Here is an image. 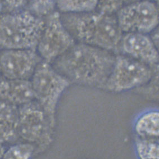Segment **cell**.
<instances>
[{"mask_svg": "<svg viewBox=\"0 0 159 159\" xmlns=\"http://www.w3.org/2000/svg\"><path fill=\"white\" fill-rule=\"evenodd\" d=\"M115 57L111 52L76 42L52 65L71 84L103 89Z\"/></svg>", "mask_w": 159, "mask_h": 159, "instance_id": "6da1fadb", "label": "cell"}, {"mask_svg": "<svg viewBox=\"0 0 159 159\" xmlns=\"http://www.w3.org/2000/svg\"><path fill=\"white\" fill-rule=\"evenodd\" d=\"M62 23L77 43L88 44L118 54L123 32L115 15L97 11L61 14Z\"/></svg>", "mask_w": 159, "mask_h": 159, "instance_id": "7a4b0ae2", "label": "cell"}, {"mask_svg": "<svg viewBox=\"0 0 159 159\" xmlns=\"http://www.w3.org/2000/svg\"><path fill=\"white\" fill-rule=\"evenodd\" d=\"M44 18L27 9L0 16V47L5 50H36L44 27Z\"/></svg>", "mask_w": 159, "mask_h": 159, "instance_id": "3957f363", "label": "cell"}, {"mask_svg": "<svg viewBox=\"0 0 159 159\" xmlns=\"http://www.w3.org/2000/svg\"><path fill=\"white\" fill-rule=\"evenodd\" d=\"M34 100L56 126V115L60 98L70 82L50 63L42 61L30 79Z\"/></svg>", "mask_w": 159, "mask_h": 159, "instance_id": "277c9868", "label": "cell"}, {"mask_svg": "<svg viewBox=\"0 0 159 159\" xmlns=\"http://www.w3.org/2000/svg\"><path fill=\"white\" fill-rule=\"evenodd\" d=\"M55 128L35 100L19 107V139L33 145L35 153L43 151L50 146Z\"/></svg>", "mask_w": 159, "mask_h": 159, "instance_id": "5b68a950", "label": "cell"}, {"mask_svg": "<svg viewBox=\"0 0 159 159\" xmlns=\"http://www.w3.org/2000/svg\"><path fill=\"white\" fill-rule=\"evenodd\" d=\"M157 70L159 66L151 67L124 55L116 54L103 90L113 93L133 91L148 82Z\"/></svg>", "mask_w": 159, "mask_h": 159, "instance_id": "8992f818", "label": "cell"}, {"mask_svg": "<svg viewBox=\"0 0 159 159\" xmlns=\"http://www.w3.org/2000/svg\"><path fill=\"white\" fill-rule=\"evenodd\" d=\"M44 20V27L36 51L42 61L52 64L76 42L64 25L59 11L52 12Z\"/></svg>", "mask_w": 159, "mask_h": 159, "instance_id": "52a82bcc", "label": "cell"}, {"mask_svg": "<svg viewBox=\"0 0 159 159\" xmlns=\"http://www.w3.org/2000/svg\"><path fill=\"white\" fill-rule=\"evenodd\" d=\"M115 16L123 33L148 34L158 28L159 9L155 1H144L125 4Z\"/></svg>", "mask_w": 159, "mask_h": 159, "instance_id": "ba28073f", "label": "cell"}, {"mask_svg": "<svg viewBox=\"0 0 159 159\" xmlns=\"http://www.w3.org/2000/svg\"><path fill=\"white\" fill-rule=\"evenodd\" d=\"M42 61L36 50H5L0 53L2 76L10 80H30Z\"/></svg>", "mask_w": 159, "mask_h": 159, "instance_id": "9c48e42d", "label": "cell"}, {"mask_svg": "<svg viewBox=\"0 0 159 159\" xmlns=\"http://www.w3.org/2000/svg\"><path fill=\"white\" fill-rule=\"evenodd\" d=\"M119 53L143 62L151 67L159 66L158 47L153 43L148 34L123 33L119 46Z\"/></svg>", "mask_w": 159, "mask_h": 159, "instance_id": "30bf717a", "label": "cell"}, {"mask_svg": "<svg viewBox=\"0 0 159 159\" xmlns=\"http://www.w3.org/2000/svg\"><path fill=\"white\" fill-rule=\"evenodd\" d=\"M34 100L30 80L0 79V101L20 107Z\"/></svg>", "mask_w": 159, "mask_h": 159, "instance_id": "8fae6325", "label": "cell"}, {"mask_svg": "<svg viewBox=\"0 0 159 159\" xmlns=\"http://www.w3.org/2000/svg\"><path fill=\"white\" fill-rule=\"evenodd\" d=\"M19 107L7 101H0V141L14 143L18 136Z\"/></svg>", "mask_w": 159, "mask_h": 159, "instance_id": "7c38bea8", "label": "cell"}, {"mask_svg": "<svg viewBox=\"0 0 159 159\" xmlns=\"http://www.w3.org/2000/svg\"><path fill=\"white\" fill-rule=\"evenodd\" d=\"M136 136L144 139H159V113L152 109L139 115L134 124Z\"/></svg>", "mask_w": 159, "mask_h": 159, "instance_id": "4fadbf2b", "label": "cell"}, {"mask_svg": "<svg viewBox=\"0 0 159 159\" xmlns=\"http://www.w3.org/2000/svg\"><path fill=\"white\" fill-rule=\"evenodd\" d=\"M98 0H57L56 9L61 14H80L96 10Z\"/></svg>", "mask_w": 159, "mask_h": 159, "instance_id": "5bb4252c", "label": "cell"}, {"mask_svg": "<svg viewBox=\"0 0 159 159\" xmlns=\"http://www.w3.org/2000/svg\"><path fill=\"white\" fill-rule=\"evenodd\" d=\"M134 146L139 159H159V139L135 137Z\"/></svg>", "mask_w": 159, "mask_h": 159, "instance_id": "9a60e30c", "label": "cell"}, {"mask_svg": "<svg viewBox=\"0 0 159 159\" xmlns=\"http://www.w3.org/2000/svg\"><path fill=\"white\" fill-rule=\"evenodd\" d=\"M34 154L35 148L33 145L21 142L6 148L1 159H31Z\"/></svg>", "mask_w": 159, "mask_h": 159, "instance_id": "2e32d148", "label": "cell"}, {"mask_svg": "<svg viewBox=\"0 0 159 159\" xmlns=\"http://www.w3.org/2000/svg\"><path fill=\"white\" fill-rule=\"evenodd\" d=\"M150 101L159 100V70L153 73L150 80L133 91Z\"/></svg>", "mask_w": 159, "mask_h": 159, "instance_id": "e0dca14e", "label": "cell"}, {"mask_svg": "<svg viewBox=\"0 0 159 159\" xmlns=\"http://www.w3.org/2000/svg\"><path fill=\"white\" fill-rule=\"evenodd\" d=\"M57 0H27L28 10L44 18L55 11Z\"/></svg>", "mask_w": 159, "mask_h": 159, "instance_id": "ac0fdd59", "label": "cell"}, {"mask_svg": "<svg viewBox=\"0 0 159 159\" xmlns=\"http://www.w3.org/2000/svg\"><path fill=\"white\" fill-rule=\"evenodd\" d=\"M124 5V0H98L96 11L105 14L115 15Z\"/></svg>", "mask_w": 159, "mask_h": 159, "instance_id": "d6986e66", "label": "cell"}, {"mask_svg": "<svg viewBox=\"0 0 159 159\" xmlns=\"http://www.w3.org/2000/svg\"><path fill=\"white\" fill-rule=\"evenodd\" d=\"M3 10L6 12L18 11L26 9L27 0H2Z\"/></svg>", "mask_w": 159, "mask_h": 159, "instance_id": "ffe728a7", "label": "cell"}, {"mask_svg": "<svg viewBox=\"0 0 159 159\" xmlns=\"http://www.w3.org/2000/svg\"><path fill=\"white\" fill-rule=\"evenodd\" d=\"M152 41L153 42V43L155 44L156 47L159 48V30L158 28L153 30L152 32L148 34Z\"/></svg>", "mask_w": 159, "mask_h": 159, "instance_id": "44dd1931", "label": "cell"}, {"mask_svg": "<svg viewBox=\"0 0 159 159\" xmlns=\"http://www.w3.org/2000/svg\"><path fill=\"white\" fill-rule=\"evenodd\" d=\"M5 150L6 148L5 147V143L0 141V159H1Z\"/></svg>", "mask_w": 159, "mask_h": 159, "instance_id": "7402d4cb", "label": "cell"}, {"mask_svg": "<svg viewBox=\"0 0 159 159\" xmlns=\"http://www.w3.org/2000/svg\"><path fill=\"white\" fill-rule=\"evenodd\" d=\"M156 1V0H124V3L125 4L128 3H134L137 2H140V1Z\"/></svg>", "mask_w": 159, "mask_h": 159, "instance_id": "603a6c76", "label": "cell"}, {"mask_svg": "<svg viewBox=\"0 0 159 159\" xmlns=\"http://www.w3.org/2000/svg\"><path fill=\"white\" fill-rule=\"evenodd\" d=\"M0 11L2 12L3 11V5H2V1L0 0Z\"/></svg>", "mask_w": 159, "mask_h": 159, "instance_id": "cb8c5ba5", "label": "cell"}, {"mask_svg": "<svg viewBox=\"0 0 159 159\" xmlns=\"http://www.w3.org/2000/svg\"><path fill=\"white\" fill-rule=\"evenodd\" d=\"M2 78V74H1V68H0V79Z\"/></svg>", "mask_w": 159, "mask_h": 159, "instance_id": "d4e9b609", "label": "cell"}, {"mask_svg": "<svg viewBox=\"0 0 159 159\" xmlns=\"http://www.w3.org/2000/svg\"><path fill=\"white\" fill-rule=\"evenodd\" d=\"M2 14V12H0V16H1V15Z\"/></svg>", "mask_w": 159, "mask_h": 159, "instance_id": "484cf974", "label": "cell"}]
</instances>
